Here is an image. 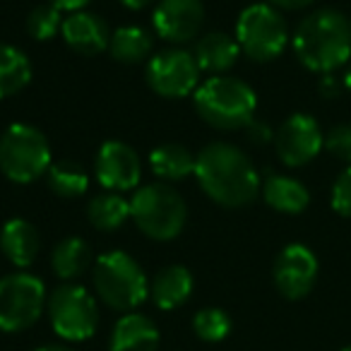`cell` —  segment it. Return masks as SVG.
<instances>
[{
    "mask_svg": "<svg viewBox=\"0 0 351 351\" xmlns=\"http://www.w3.org/2000/svg\"><path fill=\"white\" fill-rule=\"evenodd\" d=\"M195 178L212 202L229 210L250 205L263 191V181L250 156L229 142H210L197 152Z\"/></svg>",
    "mask_w": 351,
    "mask_h": 351,
    "instance_id": "6da1fadb",
    "label": "cell"
},
{
    "mask_svg": "<svg viewBox=\"0 0 351 351\" xmlns=\"http://www.w3.org/2000/svg\"><path fill=\"white\" fill-rule=\"evenodd\" d=\"M291 44L303 68L332 75L351 58V20L332 8L315 10L298 22Z\"/></svg>",
    "mask_w": 351,
    "mask_h": 351,
    "instance_id": "7a4b0ae2",
    "label": "cell"
},
{
    "mask_svg": "<svg viewBox=\"0 0 351 351\" xmlns=\"http://www.w3.org/2000/svg\"><path fill=\"white\" fill-rule=\"evenodd\" d=\"M202 121L217 130H245L255 121L258 97L248 82L231 75H217L202 82L193 94Z\"/></svg>",
    "mask_w": 351,
    "mask_h": 351,
    "instance_id": "3957f363",
    "label": "cell"
},
{
    "mask_svg": "<svg viewBox=\"0 0 351 351\" xmlns=\"http://www.w3.org/2000/svg\"><path fill=\"white\" fill-rule=\"evenodd\" d=\"M94 289L108 308L121 313H132L149 296L145 269L123 250L99 255L94 263Z\"/></svg>",
    "mask_w": 351,
    "mask_h": 351,
    "instance_id": "277c9868",
    "label": "cell"
},
{
    "mask_svg": "<svg viewBox=\"0 0 351 351\" xmlns=\"http://www.w3.org/2000/svg\"><path fill=\"white\" fill-rule=\"evenodd\" d=\"M130 219L152 241H173L188 221V207L181 193L166 183H149L132 193Z\"/></svg>",
    "mask_w": 351,
    "mask_h": 351,
    "instance_id": "5b68a950",
    "label": "cell"
},
{
    "mask_svg": "<svg viewBox=\"0 0 351 351\" xmlns=\"http://www.w3.org/2000/svg\"><path fill=\"white\" fill-rule=\"evenodd\" d=\"M51 169V145L34 125L15 123L0 135V171L12 183H34Z\"/></svg>",
    "mask_w": 351,
    "mask_h": 351,
    "instance_id": "8992f818",
    "label": "cell"
},
{
    "mask_svg": "<svg viewBox=\"0 0 351 351\" xmlns=\"http://www.w3.org/2000/svg\"><path fill=\"white\" fill-rule=\"evenodd\" d=\"M236 41L241 53H245L255 63H269L279 58L289 44L287 20L277 8L267 3L248 5L236 22Z\"/></svg>",
    "mask_w": 351,
    "mask_h": 351,
    "instance_id": "52a82bcc",
    "label": "cell"
},
{
    "mask_svg": "<svg viewBox=\"0 0 351 351\" xmlns=\"http://www.w3.org/2000/svg\"><path fill=\"white\" fill-rule=\"evenodd\" d=\"M51 327L68 341H84L97 332L99 308L94 296L84 287L65 282L53 289L46 301Z\"/></svg>",
    "mask_w": 351,
    "mask_h": 351,
    "instance_id": "ba28073f",
    "label": "cell"
},
{
    "mask_svg": "<svg viewBox=\"0 0 351 351\" xmlns=\"http://www.w3.org/2000/svg\"><path fill=\"white\" fill-rule=\"evenodd\" d=\"M46 287L29 272H15L0 279V330L25 332L46 311Z\"/></svg>",
    "mask_w": 351,
    "mask_h": 351,
    "instance_id": "9c48e42d",
    "label": "cell"
},
{
    "mask_svg": "<svg viewBox=\"0 0 351 351\" xmlns=\"http://www.w3.org/2000/svg\"><path fill=\"white\" fill-rule=\"evenodd\" d=\"M147 84L152 92L164 99H183L188 94H195L200 82V68L195 63V56L183 49L161 51L147 63Z\"/></svg>",
    "mask_w": 351,
    "mask_h": 351,
    "instance_id": "30bf717a",
    "label": "cell"
},
{
    "mask_svg": "<svg viewBox=\"0 0 351 351\" xmlns=\"http://www.w3.org/2000/svg\"><path fill=\"white\" fill-rule=\"evenodd\" d=\"M322 147H325V135L315 118L308 113H293L274 132V149L279 161L289 169L311 164Z\"/></svg>",
    "mask_w": 351,
    "mask_h": 351,
    "instance_id": "8fae6325",
    "label": "cell"
},
{
    "mask_svg": "<svg viewBox=\"0 0 351 351\" xmlns=\"http://www.w3.org/2000/svg\"><path fill=\"white\" fill-rule=\"evenodd\" d=\"M272 279L277 291L289 301H301L313 291L317 282V258L311 248L291 243L282 248L272 267Z\"/></svg>",
    "mask_w": 351,
    "mask_h": 351,
    "instance_id": "7c38bea8",
    "label": "cell"
},
{
    "mask_svg": "<svg viewBox=\"0 0 351 351\" xmlns=\"http://www.w3.org/2000/svg\"><path fill=\"white\" fill-rule=\"evenodd\" d=\"M156 36L171 44H191L205 25L202 0H159L152 15Z\"/></svg>",
    "mask_w": 351,
    "mask_h": 351,
    "instance_id": "4fadbf2b",
    "label": "cell"
},
{
    "mask_svg": "<svg viewBox=\"0 0 351 351\" xmlns=\"http://www.w3.org/2000/svg\"><path fill=\"white\" fill-rule=\"evenodd\" d=\"M94 173H97V181L106 191L113 193L132 191V188L140 186V176H142L140 156L125 142L108 140L99 147L97 159H94Z\"/></svg>",
    "mask_w": 351,
    "mask_h": 351,
    "instance_id": "5bb4252c",
    "label": "cell"
},
{
    "mask_svg": "<svg viewBox=\"0 0 351 351\" xmlns=\"http://www.w3.org/2000/svg\"><path fill=\"white\" fill-rule=\"evenodd\" d=\"M63 41L68 44V49H73L80 56H99L104 51H108L111 44V32L108 25L94 12H70L63 20Z\"/></svg>",
    "mask_w": 351,
    "mask_h": 351,
    "instance_id": "9a60e30c",
    "label": "cell"
},
{
    "mask_svg": "<svg viewBox=\"0 0 351 351\" xmlns=\"http://www.w3.org/2000/svg\"><path fill=\"white\" fill-rule=\"evenodd\" d=\"M193 56H195L200 73H210L212 77H217V75H224L234 68L241 56V46L236 36H229L224 32H210L195 41Z\"/></svg>",
    "mask_w": 351,
    "mask_h": 351,
    "instance_id": "2e32d148",
    "label": "cell"
},
{
    "mask_svg": "<svg viewBox=\"0 0 351 351\" xmlns=\"http://www.w3.org/2000/svg\"><path fill=\"white\" fill-rule=\"evenodd\" d=\"M111 351H156L159 349V330L142 313H125L116 322L108 341Z\"/></svg>",
    "mask_w": 351,
    "mask_h": 351,
    "instance_id": "e0dca14e",
    "label": "cell"
},
{
    "mask_svg": "<svg viewBox=\"0 0 351 351\" xmlns=\"http://www.w3.org/2000/svg\"><path fill=\"white\" fill-rule=\"evenodd\" d=\"M41 248L39 231L27 219H10L5 221L0 231V250L15 267H29L36 260Z\"/></svg>",
    "mask_w": 351,
    "mask_h": 351,
    "instance_id": "ac0fdd59",
    "label": "cell"
},
{
    "mask_svg": "<svg viewBox=\"0 0 351 351\" xmlns=\"http://www.w3.org/2000/svg\"><path fill=\"white\" fill-rule=\"evenodd\" d=\"M193 293V274L183 265H169L159 269L149 284V296L156 308L173 311L181 308Z\"/></svg>",
    "mask_w": 351,
    "mask_h": 351,
    "instance_id": "d6986e66",
    "label": "cell"
},
{
    "mask_svg": "<svg viewBox=\"0 0 351 351\" xmlns=\"http://www.w3.org/2000/svg\"><path fill=\"white\" fill-rule=\"evenodd\" d=\"M263 197L272 210L282 212V215H301L311 202V193L301 181L291 178V176L282 173H269L263 183Z\"/></svg>",
    "mask_w": 351,
    "mask_h": 351,
    "instance_id": "ffe728a7",
    "label": "cell"
},
{
    "mask_svg": "<svg viewBox=\"0 0 351 351\" xmlns=\"http://www.w3.org/2000/svg\"><path fill=\"white\" fill-rule=\"evenodd\" d=\"M149 166L154 176H159L161 181H183L188 176H195V156L191 149L176 142H166L159 145L149 154Z\"/></svg>",
    "mask_w": 351,
    "mask_h": 351,
    "instance_id": "44dd1931",
    "label": "cell"
},
{
    "mask_svg": "<svg viewBox=\"0 0 351 351\" xmlns=\"http://www.w3.org/2000/svg\"><path fill=\"white\" fill-rule=\"evenodd\" d=\"M89 265H92V248L80 236L63 239L51 253V267L63 282H73V279L82 277L89 269Z\"/></svg>",
    "mask_w": 351,
    "mask_h": 351,
    "instance_id": "7402d4cb",
    "label": "cell"
},
{
    "mask_svg": "<svg viewBox=\"0 0 351 351\" xmlns=\"http://www.w3.org/2000/svg\"><path fill=\"white\" fill-rule=\"evenodd\" d=\"M87 219L99 231H118L130 219V200L113 191L99 193L89 200Z\"/></svg>",
    "mask_w": 351,
    "mask_h": 351,
    "instance_id": "603a6c76",
    "label": "cell"
},
{
    "mask_svg": "<svg viewBox=\"0 0 351 351\" xmlns=\"http://www.w3.org/2000/svg\"><path fill=\"white\" fill-rule=\"evenodd\" d=\"M108 53L113 60L125 65H137L147 60L152 53V34L142 27H118L111 34V44H108Z\"/></svg>",
    "mask_w": 351,
    "mask_h": 351,
    "instance_id": "cb8c5ba5",
    "label": "cell"
},
{
    "mask_svg": "<svg viewBox=\"0 0 351 351\" xmlns=\"http://www.w3.org/2000/svg\"><path fill=\"white\" fill-rule=\"evenodd\" d=\"M32 63L20 49L0 44V99L15 97L29 84Z\"/></svg>",
    "mask_w": 351,
    "mask_h": 351,
    "instance_id": "d4e9b609",
    "label": "cell"
},
{
    "mask_svg": "<svg viewBox=\"0 0 351 351\" xmlns=\"http://www.w3.org/2000/svg\"><path fill=\"white\" fill-rule=\"evenodd\" d=\"M46 181L58 197H80L89 188V173L84 166L63 159L51 164V169L46 171Z\"/></svg>",
    "mask_w": 351,
    "mask_h": 351,
    "instance_id": "484cf974",
    "label": "cell"
},
{
    "mask_svg": "<svg viewBox=\"0 0 351 351\" xmlns=\"http://www.w3.org/2000/svg\"><path fill=\"white\" fill-rule=\"evenodd\" d=\"M193 330L202 341H221L231 332V317L221 308H202L193 317Z\"/></svg>",
    "mask_w": 351,
    "mask_h": 351,
    "instance_id": "4316f807",
    "label": "cell"
},
{
    "mask_svg": "<svg viewBox=\"0 0 351 351\" xmlns=\"http://www.w3.org/2000/svg\"><path fill=\"white\" fill-rule=\"evenodd\" d=\"M63 29V15L58 8H53L51 3L46 5H36L27 17V32L32 39L36 41H49L53 39L58 32Z\"/></svg>",
    "mask_w": 351,
    "mask_h": 351,
    "instance_id": "83f0119b",
    "label": "cell"
},
{
    "mask_svg": "<svg viewBox=\"0 0 351 351\" xmlns=\"http://www.w3.org/2000/svg\"><path fill=\"white\" fill-rule=\"evenodd\" d=\"M325 149L335 159L351 166V123H339L330 128V132L325 135Z\"/></svg>",
    "mask_w": 351,
    "mask_h": 351,
    "instance_id": "f1b7e54d",
    "label": "cell"
},
{
    "mask_svg": "<svg viewBox=\"0 0 351 351\" xmlns=\"http://www.w3.org/2000/svg\"><path fill=\"white\" fill-rule=\"evenodd\" d=\"M330 202L337 215L351 219V166H346V169L337 176L335 186H332Z\"/></svg>",
    "mask_w": 351,
    "mask_h": 351,
    "instance_id": "f546056e",
    "label": "cell"
},
{
    "mask_svg": "<svg viewBox=\"0 0 351 351\" xmlns=\"http://www.w3.org/2000/svg\"><path fill=\"white\" fill-rule=\"evenodd\" d=\"M245 135H248V140L250 142H255V145H265V142H269V140H274V132L269 130V125L267 123H260V121H253L248 128H245Z\"/></svg>",
    "mask_w": 351,
    "mask_h": 351,
    "instance_id": "4dcf8cb0",
    "label": "cell"
},
{
    "mask_svg": "<svg viewBox=\"0 0 351 351\" xmlns=\"http://www.w3.org/2000/svg\"><path fill=\"white\" fill-rule=\"evenodd\" d=\"M265 3L277 10H303V8L313 5L315 0H265Z\"/></svg>",
    "mask_w": 351,
    "mask_h": 351,
    "instance_id": "1f68e13d",
    "label": "cell"
},
{
    "mask_svg": "<svg viewBox=\"0 0 351 351\" xmlns=\"http://www.w3.org/2000/svg\"><path fill=\"white\" fill-rule=\"evenodd\" d=\"M51 5L58 8L60 12H80L89 5V0H49Z\"/></svg>",
    "mask_w": 351,
    "mask_h": 351,
    "instance_id": "d6a6232c",
    "label": "cell"
},
{
    "mask_svg": "<svg viewBox=\"0 0 351 351\" xmlns=\"http://www.w3.org/2000/svg\"><path fill=\"white\" fill-rule=\"evenodd\" d=\"M320 89H322V94L325 97H337V82H335V77L332 75H322V82H320Z\"/></svg>",
    "mask_w": 351,
    "mask_h": 351,
    "instance_id": "836d02e7",
    "label": "cell"
},
{
    "mask_svg": "<svg viewBox=\"0 0 351 351\" xmlns=\"http://www.w3.org/2000/svg\"><path fill=\"white\" fill-rule=\"evenodd\" d=\"M121 3L128 8V10H142V8L149 5L152 0H121Z\"/></svg>",
    "mask_w": 351,
    "mask_h": 351,
    "instance_id": "e575fe53",
    "label": "cell"
},
{
    "mask_svg": "<svg viewBox=\"0 0 351 351\" xmlns=\"http://www.w3.org/2000/svg\"><path fill=\"white\" fill-rule=\"evenodd\" d=\"M34 351H73V349L60 346V344H46V346H39V349H34Z\"/></svg>",
    "mask_w": 351,
    "mask_h": 351,
    "instance_id": "d590c367",
    "label": "cell"
},
{
    "mask_svg": "<svg viewBox=\"0 0 351 351\" xmlns=\"http://www.w3.org/2000/svg\"><path fill=\"white\" fill-rule=\"evenodd\" d=\"M341 84H344V87H346V89H349V92H351V68H349V70H346V73H344V80H341Z\"/></svg>",
    "mask_w": 351,
    "mask_h": 351,
    "instance_id": "8d00e7d4",
    "label": "cell"
},
{
    "mask_svg": "<svg viewBox=\"0 0 351 351\" xmlns=\"http://www.w3.org/2000/svg\"><path fill=\"white\" fill-rule=\"evenodd\" d=\"M341 351H351V346H344V349H341Z\"/></svg>",
    "mask_w": 351,
    "mask_h": 351,
    "instance_id": "74e56055",
    "label": "cell"
}]
</instances>
